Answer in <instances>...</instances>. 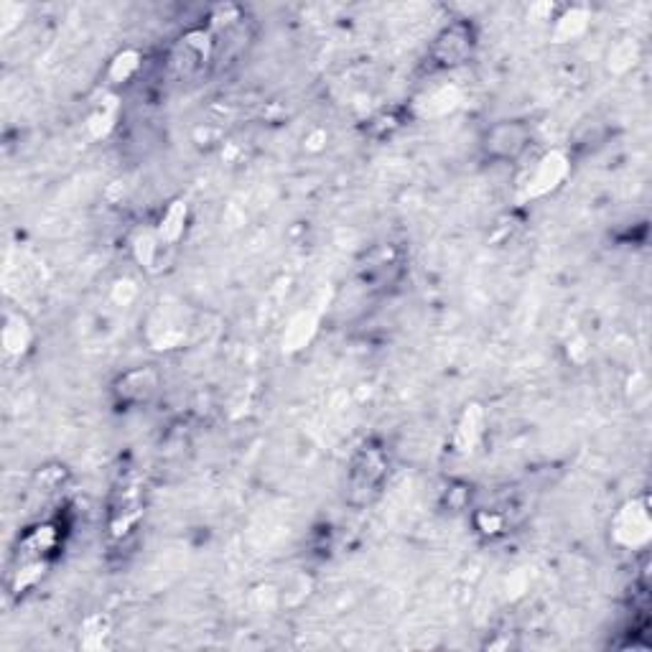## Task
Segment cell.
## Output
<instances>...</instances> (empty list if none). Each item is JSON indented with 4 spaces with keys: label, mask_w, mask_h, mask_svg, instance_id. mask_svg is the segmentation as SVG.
<instances>
[{
    "label": "cell",
    "mask_w": 652,
    "mask_h": 652,
    "mask_svg": "<svg viewBox=\"0 0 652 652\" xmlns=\"http://www.w3.org/2000/svg\"><path fill=\"white\" fill-rule=\"evenodd\" d=\"M530 128L520 120H502V123L492 125L484 135V153L495 161H515L523 156L530 146Z\"/></svg>",
    "instance_id": "cell-1"
},
{
    "label": "cell",
    "mask_w": 652,
    "mask_h": 652,
    "mask_svg": "<svg viewBox=\"0 0 652 652\" xmlns=\"http://www.w3.org/2000/svg\"><path fill=\"white\" fill-rule=\"evenodd\" d=\"M474 51V31L467 23H451L433 44V59L439 67H459Z\"/></svg>",
    "instance_id": "cell-2"
},
{
    "label": "cell",
    "mask_w": 652,
    "mask_h": 652,
    "mask_svg": "<svg viewBox=\"0 0 652 652\" xmlns=\"http://www.w3.org/2000/svg\"><path fill=\"white\" fill-rule=\"evenodd\" d=\"M385 474H388V459H385L383 451L365 446V449L357 454L355 467H352V474H349L352 492L370 500V495H375L380 484H383Z\"/></svg>",
    "instance_id": "cell-3"
},
{
    "label": "cell",
    "mask_w": 652,
    "mask_h": 652,
    "mask_svg": "<svg viewBox=\"0 0 652 652\" xmlns=\"http://www.w3.org/2000/svg\"><path fill=\"white\" fill-rule=\"evenodd\" d=\"M209 57V36L204 31H194V34H186L181 39V44L176 46L174 54H171V69L181 77H189V74L199 72L202 64L207 62Z\"/></svg>",
    "instance_id": "cell-4"
},
{
    "label": "cell",
    "mask_w": 652,
    "mask_h": 652,
    "mask_svg": "<svg viewBox=\"0 0 652 652\" xmlns=\"http://www.w3.org/2000/svg\"><path fill=\"white\" fill-rule=\"evenodd\" d=\"M158 390V377L156 372L143 367V370H130L120 377L118 383H115V395L123 405H143L156 395Z\"/></svg>",
    "instance_id": "cell-5"
},
{
    "label": "cell",
    "mask_w": 652,
    "mask_h": 652,
    "mask_svg": "<svg viewBox=\"0 0 652 652\" xmlns=\"http://www.w3.org/2000/svg\"><path fill=\"white\" fill-rule=\"evenodd\" d=\"M614 535L622 546H642L650 538V518L647 510L637 502H632L630 507H624L614 520Z\"/></svg>",
    "instance_id": "cell-6"
},
{
    "label": "cell",
    "mask_w": 652,
    "mask_h": 652,
    "mask_svg": "<svg viewBox=\"0 0 652 652\" xmlns=\"http://www.w3.org/2000/svg\"><path fill=\"white\" fill-rule=\"evenodd\" d=\"M568 174V161L563 153H548L543 161L535 166L533 176L528 179V197H540V194L553 192Z\"/></svg>",
    "instance_id": "cell-7"
},
{
    "label": "cell",
    "mask_w": 652,
    "mask_h": 652,
    "mask_svg": "<svg viewBox=\"0 0 652 652\" xmlns=\"http://www.w3.org/2000/svg\"><path fill=\"white\" fill-rule=\"evenodd\" d=\"M3 344L11 355H23L31 344V326L23 316H8L6 329H3Z\"/></svg>",
    "instance_id": "cell-8"
},
{
    "label": "cell",
    "mask_w": 652,
    "mask_h": 652,
    "mask_svg": "<svg viewBox=\"0 0 652 652\" xmlns=\"http://www.w3.org/2000/svg\"><path fill=\"white\" fill-rule=\"evenodd\" d=\"M184 217H186V207L181 202H176L174 207L166 212V220L161 222V230H158V240L161 242H174L176 237L181 235V230H184Z\"/></svg>",
    "instance_id": "cell-9"
},
{
    "label": "cell",
    "mask_w": 652,
    "mask_h": 652,
    "mask_svg": "<svg viewBox=\"0 0 652 652\" xmlns=\"http://www.w3.org/2000/svg\"><path fill=\"white\" fill-rule=\"evenodd\" d=\"M477 530L484 535H500L505 530V518L497 512H479L477 515Z\"/></svg>",
    "instance_id": "cell-10"
}]
</instances>
